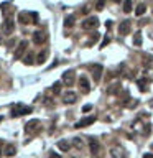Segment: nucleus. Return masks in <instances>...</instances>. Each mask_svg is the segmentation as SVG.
I'll use <instances>...</instances> for the list:
<instances>
[{
	"label": "nucleus",
	"mask_w": 153,
	"mask_h": 158,
	"mask_svg": "<svg viewBox=\"0 0 153 158\" xmlns=\"http://www.w3.org/2000/svg\"><path fill=\"white\" fill-rule=\"evenodd\" d=\"M26 50H28V41H25V40L20 41V43H18V46H17L15 53H13V58H15V59H20V58L26 53Z\"/></svg>",
	"instance_id": "f257e3e1"
},
{
	"label": "nucleus",
	"mask_w": 153,
	"mask_h": 158,
	"mask_svg": "<svg viewBox=\"0 0 153 158\" xmlns=\"http://www.w3.org/2000/svg\"><path fill=\"white\" fill-rule=\"evenodd\" d=\"M97 25H99L97 17H89V18H86V20L82 21V28L84 30H94Z\"/></svg>",
	"instance_id": "f03ea898"
},
{
	"label": "nucleus",
	"mask_w": 153,
	"mask_h": 158,
	"mask_svg": "<svg viewBox=\"0 0 153 158\" xmlns=\"http://www.w3.org/2000/svg\"><path fill=\"white\" fill-rule=\"evenodd\" d=\"M13 30H15V21L12 20V18H7V20L3 21V28H2V31H3L5 35H12Z\"/></svg>",
	"instance_id": "7ed1b4c3"
},
{
	"label": "nucleus",
	"mask_w": 153,
	"mask_h": 158,
	"mask_svg": "<svg viewBox=\"0 0 153 158\" xmlns=\"http://www.w3.org/2000/svg\"><path fill=\"white\" fill-rule=\"evenodd\" d=\"M76 101H77V96L74 91H66L63 94V102L64 104H74Z\"/></svg>",
	"instance_id": "20e7f679"
},
{
	"label": "nucleus",
	"mask_w": 153,
	"mask_h": 158,
	"mask_svg": "<svg viewBox=\"0 0 153 158\" xmlns=\"http://www.w3.org/2000/svg\"><path fill=\"white\" fill-rule=\"evenodd\" d=\"M110 157H112V158H125L127 155H125V150H123L122 147L115 145V147L110 148Z\"/></svg>",
	"instance_id": "39448f33"
},
{
	"label": "nucleus",
	"mask_w": 153,
	"mask_h": 158,
	"mask_svg": "<svg viewBox=\"0 0 153 158\" xmlns=\"http://www.w3.org/2000/svg\"><path fill=\"white\" fill-rule=\"evenodd\" d=\"M130 31H132V28H130V21L123 20L122 23H120V26H119V35L120 36H127Z\"/></svg>",
	"instance_id": "423d86ee"
},
{
	"label": "nucleus",
	"mask_w": 153,
	"mask_h": 158,
	"mask_svg": "<svg viewBox=\"0 0 153 158\" xmlns=\"http://www.w3.org/2000/svg\"><path fill=\"white\" fill-rule=\"evenodd\" d=\"M31 112V107H23L21 104H17V109L12 110V115L13 117H18V115H23V114H30Z\"/></svg>",
	"instance_id": "0eeeda50"
},
{
	"label": "nucleus",
	"mask_w": 153,
	"mask_h": 158,
	"mask_svg": "<svg viewBox=\"0 0 153 158\" xmlns=\"http://www.w3.org/2000/svg\"><path fill=\"white\" fill-rule=\"evenodd\" d=\"M102 72H104V68H102L101 64H94V66H92V77H94V81L96 82L101 81Z\"/></svg>",
	"instance_id": "6e6552de"
},
{
	"label": "nucleus",
	"mask_w": 153,
	"mask_h": 158,
	"mask_svg": "<svg viewBox=\"0 0 153 158\" xmlns=\"http://www.w3.org/2000/svg\"><path fill=\"white\" fill-rule=\"evenodd\" d=\"M79 87H81V91L84 92V94H87V92L91 91V82H89V79H87L86 76L79 77Z\"/></svg>",
	"instance_id": "1a4fd4ad"
},
{
	"label": "nucleus",
	"mask_w": 153,
	"mask_h": 158,
	"mask_svg": "<svg viewBox=\"0 0 153 158\" xmlns=\"http://www.w3.org/2000/svg\"><path fill=\"white\" fill-rule=\"evenodd\" d=\"M40 127V120L38 119H31L30 122L25 125V130H26V133H31V132H35V128H38Z\"/></svg>",
	"instance_id": "9d476101"
},
{
	"label": "nucleus",
	"mask_w": 153,
	"mask_h": 158,
	"mask_svg": "<svg viewBox=\"0 0 153 158\" xmlns=\"http://www.w3.org/2000/svg\"><path fill=\"white\" fill-rule=\"evenodd\" d=\"M94 122H96V117H86V119H82V120H79V122H76L74 127L82 128V127H87V125H91V124H94Z\"/></svg>",
	"instance_id": "9b49d317"
},
{
	"label": "nucleus",
	"mask_w": 153,
	"mask_h": 158,
	"mask_svg": "<svg viewBox=\"0 0 153 158\" xmlns=\"http://www.w3.org/2000/svg\"><path fill=\"white\" fill-rule=\"evenodd\" d=\"M63 82L68 84V86H71L72 82H74V71L72 69H69V71H66L63 74Z\"/></svg>",
	"instance_id": "f8f14e48"
},
{
	"label": "nucleus",
	"mask_w": 153,
	"mask_h": 158,
	"mask_svg": "<svg viewBox=\"0 0 153 158\" xmlns=\"http://www.w3.org/2000/svg\"><path fill=\"white\" fill-rule=\"evenodd\" d=\"M33 41H35L36 45H43V43L46 41L45 33H41V31H35V33H33Z\"/></svg>",
	"instance_id": "ddd939ff"
},
{
	"label": "nucleus",
	"mask_w": 153,
	"mask_h": 158,
	"mask_svg": "<svg viewBox=\"0 0 153 158\" xmlns=\"http://www.w3.org/2000/svg\"><path fill=\"white\" fill-rule=\"evenodd\" d=\"M58 148H59L61 152H68V150L71 148V143L68 142V140H59V142H58Z\"/></svg>",
	"instance_id": "4468645a"
},
{
	"label": "nucleus",
	"mask_w": 153,
	"mask_h": 158,
	"mask_svg": "<svg viewBox=\"0 0 153 158\" xmlns=\"http://www.w3.org/2000/svg\"><path fill=\"white\" fill-rule=\"evenodd\" d=\"M145 12H147V5L145 3H138L137 8H135V15L142 17V15H145Z\"/></svg>",
	"instance_id": "2eb2a0df"
},
{
	"label": "nucleus",
	"mask_w": 153,
	"mask_h": 158,
	"mask_svg": "<svg viewBox=\"0 0 153 158\" xmlns=\"http://www.w3.org/2000/svg\"><path fill=\"white\" fill-rule=\"evenodd\" d=\"M89 145H91V152H92V155H97V153H99V150H101V145H99L96 140H91V143H89Z\"/></svg>",
	"instance_id": "dca6fc26"
},
{
	"label": "nucleus",
	"mask_w": 153,
	"mask_h": 158,
	"mask_svg": "<svg viewBox=\"0 0 153 158\" xmlns=\"http://www.w3.org/2000/svg\"><path fill=\"white\" fill-rule=\"evenodd\" d=\"M74 23H76V18H74V15L66 17V20H64V26H66V28H71V26H74Z\"/></svg>",
	"instance_id": "f3484780"
},
{
	"label": "nucleus",
	"mask_w": 153,
	"mask_h": 158,
	"mask_svg": "<svg viewBox=\"0 0 153 158\" xmlns=\"http://www.w3.org/2000/svg\"><path fill=\"white\" fill-rule=\"evenodd\" d=\"M46 58H48V51H41V53H38V56H36V63H45Z\"/></svg>",
	"instance_id": "a211bd4d"
},
{
	"label": "nucleus",
	"mask_w": 153,
	"mask_h": 158,
	"mask_svg": "<svg viewBox=\"0 0 153 158\" xmlns=\"http://www.w3.org/2000/svg\"><path fill=\"white\" fill-rule=\"evenodd\" d=\"M132 8H133L132 0H125V2H123V12H125V13H130Z\"/></svg>",
	"instance_id": "6ab92c4d"
},
{
	"label": "nucleus",
	"mask_w": 153,
	"mask_h": 158,
	"mask_svg": "<svg viewBox=\"0 0 153 158\" xmlns=\"http://www.w3.org/2000/svg\"><path fill=\"white\" fill-rule=\"evenodd\" d=\"M17 153V148L13 147V145H7V148H5V155L7 157H13Z\"/></svg>",
	"instance_id": "aec40b11"
},
{
	"label": "nucleus",
	"mask_w": 153,
	"mask_h": 158,
	"mask_svg": "<svg viewBox=\"0 0 153 158\" xmlns=\"http://www.w3.org/2000/svg\"><path fill=\"white\" fill-rule=\"evenodd\" d=\"M133 45H135V46H140V45H142V33H140V31H137V33H135V36H133Z\"/></svg>",
	"instance_id": "412c9836"
},
{
	"label": "nucleus",
	"mask_w": 153,
	"mask_h": 158,
	"mask_svg": "<svg viewBox=\"0 0 153 158\" xmlns=\"http://www.w3.org/2000/svg\"><path fill=\"white\" fill-rule=\"evenodd\" d=\"M138 87H140V89H142V91H147V79H145V77H143V79H140V81H138Z\"/></svg>",
	"instance_id": "4be33fe9"
},
{
	"label": "nucleus",
	"mask_w": 153,
	"mask_h": 158,
	"mask_svg": "<svg viewBox=\"0 0 153 158\" xmlns=\"http://www.w3.org/2000/svg\"><path fill=\"white\" fill-rule=\"evenodd\" d=\"M119 89H120V84H119V82H115L114 86H110V87H109V94H115L114 91H119Z\"/></svg>",
	"instance_id": "5701e85b"
},
{
	"label": "nucleus",
	"mask_w": 153,
	"mask_h": 158,
	"mask_svg": "<svg viewBox=\"0 0 153 158\" xmlns=\"http://www.w3.org/2000/svg\"><path fill=\"white\" fill-rule=\"evenodd\" d=\"M23 61H25L26 64H33V61H35V59H33V55H31V53H30V55H26Z\"/></svg>",
	"instance_id": "b1692460"
},
{
	"label": "nucleus",
	"mask_w": 153,
	"mask_h": 158,
	"mask_svg": "<svg viewBox=\"0 0 153 158\" xmlns=\"http://www.w3.org/2000/svg\"><path fill=\"white\" fill-rule=\"evenodd\" d=\"M104 5H105V0H99V2L96 3V10H102Z\"/></svg>",
	"instance_id": "393cba45"
},
{
	"label": "nucleus",
	"mask_w": 153,
	"mask_h": 158,
	"mask_svg": "<svg viewBox=\"0 0 153 158\" xmlns=\"http://www.w3.org/2000/svg\"><path fill=\"white\" fill-rule=\"evenodd\" d=\"M53 91H54V94H59V92H61V82H56V84L53 86Z\"/></svg>",
	"instance_id": "a878e982"
},
{
	"label": "nucleus",
	"mask_w": 153,
	"mask_h": 158,
	"mask_svg": "<svg viewBox=\"0 0 153 158\" xmlns=\"http://www.w3.org/2000/svg\"><path fill=\"white\" fill-rule=\"evenodd\" d=\"M72 143H74L77 148H82V140H81V138H77V137H76L74 140H72Z\"/></svg>",
	"instance_id": "bb28decb"
},
{
	"label": "nucleus",
	"mask_w": 153,
	"mask_h": 158,
	"mask_svg": "<svg viewBox=\"0 0 153 158\" xmlns=\"http://www.w3.org/2000/svg\"><path fill=\"white\" fill-rule=\"evenodd\" d=\"M91 109H92V106H91V104H86V106L82 107V112H89Z\"/></svg>",
	"instance_id": "cd10ccee"
},
{
	"label": "nucleus",
	"mask_w": 153,
	"mask_h": 158,
	"mask_svg": "<svg viewBox=\"0 0 153 158\" xmlns=\"http://www.w3.org/2000/svg\"><path fill=\"white\" fill-rule=\"evenodd\" d=\"M50 158H61V157H59V155H58V153L51 152V153H50Z\"/></svg>",
	"instance_id": "c85d7f7f"
},
{
	"label": "nucleus",
	"mask_w": 153,
	"mask_h": 158,
	"mask_svg": "<svg viewBox=\"0 0 153 158\" xmlns=\"http://www.w3.org/2000/svg\"><path fill=\"white\" fill-rule=\"evenodd\" d=\"M107 43H109V38H107V36H105V40H104V43H102V45H101V48H104V46L107 45Z\"/></svg>",
	"instance_id": "c756f323"
},
{
	"label": "nucleus",
	"mask_w": 153,
	"mask_h": 158,
	"mask_svg": "<svg viewBox=\"0 0 153 158\" xmlns=\"http://www.w3.org/2000/svg\"><path fill=\"white\" fill-rule=\"evenodd\" d=\"M143 158H153V155H152V153H147V155H145Z\"/></svg>",
	"instance_id": "7c9ffc66"
},
{
	"label": "nucleus",
	"mask_w": 153,
	"mask_h": 158,
	"mask_svg": "<svg viewBox=\"0 0 153 158\" xmlns=\"http://www.w3.org/2000/svg\"><path fill=\"white\" fill-rule=\"evenodd\" d=\"M114 2H115V3H120V2H122V0H114Z\"/></svg>",
	"instance_id": "2f4dec72"
},
{
	"label": "nucleus",
	"mask_w": 153,
	"mask_h": 158,
	"mask_svg": "<svg viewBox=\"0 0 153 158\" xmlns=\"http://www.w3.org/2000/svg\"><path fill=\"white\" fill-rule=\"evenodd\" d=\"M150 106H152V107H153V99H152V101H150Z\"/></svg>",
	"instance_id": "473e14b6"
},
{
	"label": "nucleus",
	"mask_w": 153,
	"mask_h": 158,
	"mask_svg": "<svg viewBox=\"0 0 153 158\" xmlns=\"http://www.w3.org/2000/svg\"><path fill=\"white\" fill-rule=\"evenodd\" d=\"M0 43H2V33H0Z\"/></svg>",
	"instance_id": "72a5a7b5"
},
{
	"label": "nucleus",
	"mask_w": 153,
	"mask_h": 158,
	"mask_svg": "<svg viewBox=\"0 0 153 158\" xmlns=\"http://www.w3.org/2000/svg\"><path fill=\"white\" fill-rule=\"evenodd\" d=\"M0 157H2V150H0Z\"/></svg>",
	"instance_id": "f704fd0d"
},
{
	"label": "nucleus",
	"mask_w": 153,
	"mask_h": 158,
	"mask_svg": "<svg viewBox=\"0 0 153 158\" xmlns=\"http://www.w3.org/2000/svg\"><path fill=\"white\" fill-rule=\"evenodd\" d=\"M2 119H3V117H0V122H2Z\"/></svg>",
	"instance_id": "c9c22d12"
}]
</instances>
